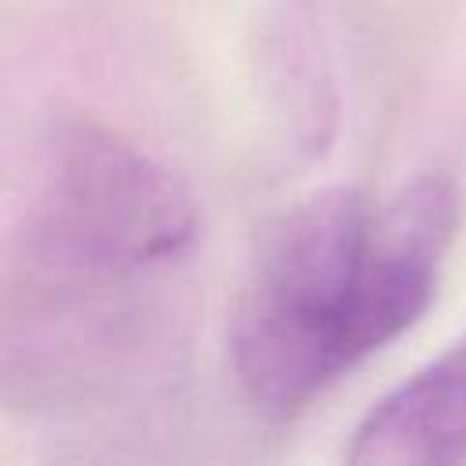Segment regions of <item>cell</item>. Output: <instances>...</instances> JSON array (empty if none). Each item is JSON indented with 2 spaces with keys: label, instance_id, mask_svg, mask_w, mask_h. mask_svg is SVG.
<instances>
[{
  "label": "cell",
  "instance_id": "obj_5",
  "mask_svg": "<svg viewBox=\"0 0 466 466\" xmlns=\"http://www.w3.org/2000/svg\"><path fill=\"white\" fill-rule=\"evenodd\" d=\"M266 62L273 69V91L291 113L295 135L306 146H317L324 138L320 127L331 120V106H328L324 58L313 36V22L299 0L277 7L266 36Z\"/></svg>",
  "mask_w": 466,
  "mask_h": 466
},
{
  "label": "cell",
  "instance_id": "obj_2",
  "mask_svg": "<svg viewBox=\"0 0 466 466\" xmlns=\"http://www.w3.org/2000/svg\"><path fill=\"white\" fill-rule=\"evenodd\" d=\"M175 320L157 280H120L11 258L0 273V400L106 404L171 379Z\"/></svg>",
  "mask_w": 466,
  "mask_h": 466
},
{
  "label": "cell",
  "instance_id": "obj_1",
  "mask_svg": "<svg viewBox=\"0 0 466 466\" xmlns=\"http://www.w3.org/2000/svg\"><path fill=\"white\" fill-rule=\"evenodd\" d=\"M459 189L419 175L386 204L320 189L258 240L229 320L233 375L266 415H299L433 302Z\"/></svg>",
  "mask_w": 466,
  "mask_h": 466
},
{
  "label": "cell",
  "instance_id": "obj_3",
  "mask_svg": "<svg viewBox=\"0 0 466 466\" xmlns=\"http://www.w3.org/2000/svg\"><path fill=\"white\" fill-rule=\"evenodd\" d=\"M200 240L193 193L142 146L91 116H62L18 229L25 262L157 280L182 266Z\"/></svg>",
  "mask_w": 466,
  "mask_h": 466
},
{
  "label": "cell",
  "instance_id": "obj_4",
  "mask_svg": "<svg viewBox=\"0 0 466 466\" xmlns=\"http://www.w3.org/2000/svg\"><path fill=\"white\" fill-rule=\"evenodd\" d=\"M357 466H448L466 459V339L390 390L353 430Z\"/></svg>",
  "mask_w": 466,
  "mask_h": 466
}]
</instances>
